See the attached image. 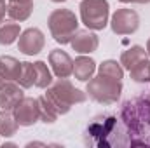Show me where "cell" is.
<instances>
[{
    "instance_id": "1",
    "label": "cell",
    "mask_w": 150,
    "mask_h": 148,
    "mask_svg": "<svg viewBox=\"0 0 150 148\" xmlns=\"http://www.w3.org/2000/svg\"><path fill=\"white\" fill-rule=\"evenodd\" d=\"M120 120L131 145L150 147V96H140L122 105Z\"/></svg>"
},
{
    "instance_id": "2",
    "label": "cell",
    "mask_w": 150,
    "mask_h": 148,
    "mask_svg": "<svg viewBox=\"0 0 150 148\" xmlns=\"http://www.w3.org/2000/svg\"><path fill=\"white\" fill-rule=\"evenodd\" d=\"M45 98L54 105V108L58 110L59 115H65L68 113L72 105H77V103H84L87 99V94L75 89L72 85L70 80L67 78H58L49 89H47V94Z\"/></svg>"
},
{
    "instance_id": "3",
    "label": "cell",
    "mask_w": 150,
    "mask_h": 148,
    "mask_svg": "<svg viewBox=\"0 0 150 148\" xmlns=\"http://www.w3.org/2000/svg\"><path fill=\"white\" fill-rule=\"evenodd\" d=\"M86 91H87L89 98H93L94 101H98L101 105H112V103L119 101V98L122 94V84H120V80H113L108 77L98 75L87 82Z\"/></svg>"
},
{
    "instance_id": "4",
    "label": "cell",
    "mask_w": 150,
    "mask_h": 148,
    "mask_svg": "<svg viewBox=\"0 0 150 148\" xmlns=\"http://www.w3.org/2000/svg\"><path fill=\"white\" fill-rule=\"evenodd\" d=\"M47 23H49L51 35L54 37V40L58 44H68L74 37V33L77 32V26H79V21H77L75 14L68 9L52 11Z\"/></svg>"
},
{
    "instance_id": "5",
    "label": "cell",
    "mask_w": 150,
    "mask_h": 148,
    "mask_svg": "<svg viewBox=\"0 0 150 148\" xmlns=\"http://www.w3.org/2000/svg\"><path fill=\"white\" fill-rule=\"evenodd\" d=\"M80 19L89 30H103L108 23V2L84 0L80 4Z\"/></svg>"
},
{
    "instance_id": "6",
    "label": "cell",
    "mask_w": 150,
    "mask_h": 148,
    "mask_svg": "<svg viewBox=\"0 0 150 148\" xmlns=\"http://www.w3.org/2000/svg\"><path fill=\"white\" fill-rule=\"evenodd\" d=\"M112 32L117 35H131L140 26V16L133 9H119L112 16Z\"/></svg>"
},
{
    "instance_id": "7",
    "label": "cell",
    "mask_w": 150,
    "mask_h": 148,
    "mask_svg": "<svg viewBox=\"0 0 150 148\" xmlns=\"http://www.w3.org/2000/svg\"><path fill=\"white\" fill-rule=\"evenodd\" d=\"M14 117L18 120L19 125L23 127H28V125H33L40 118V110H38V101L33 98H23L16 106H14Z\"/></svg>"
},
{
    "instance_id": "8",
    "label": "cell",
    "mask_w": 150,
    "mask_h": 148,
    "mask_svg": "<svg viewBox=\"0 0 150 148\" xmlns=\"http://www.w3.org/2000/svg\"><path fill=\"white\" fill-rule=\"evenodd\" d=\"M45 45V38L44 33L38 28H28L19 35V42H18V49L26 54V56H35L38 54Z\"/></svg>"
},
{
    "instance_id": "9",
    "label": "cell",
    "mask_w": 150,
    "mask_h": 148,
    "mask_svg": "<svg viewBox=\"0 0 150 148\" xmlns=\"http://www.w3.org/2000/svg\"><path fill=\"white\" fill-rule=\"evenodd\" d=\"M49 65L58 78H67L74 73V61L61 49H54L49 52Z\"/></svg>"
},
{
    "instance_id": "10",
    "label": "cell",
    "mask_w": 150,
    "mask_h": 148,
    "mask_svg": "<svg viewBox=\"0 0 150 148\" xmlns=\"http://www.w3.org/2000/svg\"><path fill=\"white\" fill-rule=\"evenodd\" d=\"M74 51L77 52H82V54H87V52H94L98 49V35L91 33L89 30H77L74 33V37L70 40Z\"/></svg>"
},
{
    "instance_id": "11",
    "label": "cell",
    "mask_w": 150,
    "mask_h": 148,
    "mask_svg": "<svg viewBox=\"0 0 150 148\" xmlns=\"http://www.w3.org/2000/svg\"><path fill=\"white\" fill-rule=\"evenodd\" d=\"M25 98L23 91L19 85H16L12 80L5 82L2 87H0V106L4 110H14V106Z\"/></svg>"
},
{
    "instance_id": "12",
    "label": "cell",
    "mask_w": 150,
    "mask_h": 148,
    "mask_svg": "<svg viewBox=\"0 0 150 148\" xmlns=\"http://www.w3.org/2000/svg\"><path fill=\"white\" fill-rule=\"evenodd\" d=\"M96 72V63L91 59V58H86V56H80L74 61V75L75 78L86 82L89 78H93V75Z\"/></svg>"
},
{
    "instance_id": "13",
    "label": "cell",
    "mask_w": 150,
    "mask_h": 148,
    "mask_svg": "<svg viewBox=\"0 0 150 148\" xmlns=\"http://www.w3.org/2000/svg\"><path fill=\"white\" fill-rule=\"evenodd\" d=\"M21 72V63L12 56H0V75L5 80H16Z\"/></svg>"
},
{
    "instance_id": "14",
    "label": "cell",
    "mask_w": 150,
    "mask_h": 148,
    "mask_svg": "<svg viewBox=\"0 0 150 148\" xmlns=\"http://www.w3.org/2000/svg\"><path fill=\"white\" fill-rule=\"evenodd\" d=\"M147 54H149V52H147L143 47H140V45H133V47H129L127 51L122 52V56H120V65H122L124 68L131 70L138 61L145 59Z\"/></svg>"
},
{
    "instance_id": "15",
    "label": "cell",
    "mask_w": 150,
    "mask_h": 148,
    "mask_svg": "<svg viewBox=\"0 0 150 148\" xmlns=\"http://www.w3.org/2000/svg\"><path fill=\"white\" fill-rule=\"evenodd\" d=\"M18 120L14 117V113H11V110H2L0 111V134L9 138L14 136L18 131Z\"/></svg>"
},
{
    "instance_id": "16",
    "label": "cell",
    "mask_w": 150,
    "mask_h": 148,
    "mask_svg": "<svg viewBox=\"0 0 150 148\" xmlns=\"http://www.w3.org/2000/svg\"><path fill=\"white\" fill-rule=\"evenodd\" d=\"M37 101H38V110H40V118H42L45 124L56 122V118L59 117V113H58V110L54 108V105H52L45 96L37 98Z\"/></svg>"
},
{
    "instance_id": "17",
    "label": "cell",
    "mask_w": 150,
    "mask_h": 148,
    "mask_svg": "<svg viewBox=\"0 0 150 148\" xmlns=\"http://www.w3.org/2000/svg\"><path fill=\"white\" fill-rule=\"evenodd\" d=\"M33 70H35V87L45 89V87H49L52 84L51 72H49V68H47V65L44 61L33 63Z\"/></svg>"
},
{
    "instance_id": "18",
    "label": "cell",
    "mask_w": 150,
    "mask_h": 148,
    "mask_svg": "<svg viewBox=\"0 0 150 148\" xmlns=\"http://www.w3.org/2000/svg\"><path fill=\"white\" fill-rule=\"evenodd\" d=\"M131 78L134 82H140V84H145V82H150V61L145 58L142 61H138L131 70Z\"/></svg>"
},
{
    "instance_id": "19",
    "label": "cell",
    "mask_w": 150,
    "mask_h": 148,
    "mask_svg": "<svg viewBox=\"0 0 150 148\" xmlns=\"http://www.w3.org/2000/svg\"><path fill=\"white\" fill-rule=\"evenodd\" d=\"M33 11V4H9L7 5V14L14 21H25L30 18Z\"/></svg>"
},
{
    "instance_id": "20",
    "label": "cell",
    "mask_w": 150,
    "mask_h": 148,
    "mask_svg": "<svg viewBox=\"0 0 150 148\" xmlns=\"http://www.w3.org/2000/svg\"><path fill=\"white\" fill-rule=\"evenodd\" d=\"M19 37V25L0 23V45H9Z\"/></svg>"
},
{
    "instance_id": "21",
    "label": "cell",
    "mask_w": 150,
    "mask_h": 148,
    "mask_svg": "<svg viewBox=\"0 0 150 148\" xmlns=\"http://www.w3.org/2000/svg\"><path fill=\"white\" fill-rule=\"evenodd\" d=\"M16 82H18L21 87H25V89L35 85V70H33V63H26V61L21 63V72H19V75H18Z\"/></svg>"
},
{
    "instance_id": "22",
    "label": "cell",
    "mask_w": 150,
    "mask_h": 148,
    "mask_svg": "<svg viewBox=\"0 0 150 148\" xmlns=\"http://www.w3.org/2000/svg\"><path fill=\"white\" fill-rule=\"evenodd\" d=\"M98 72H100V75L108 77V78H113V80H120V78H122V75H124V72H122V66H120L117 61H113V59L103 61V63L100 65Z\"/></svg>"
},
{
    "instance_id": "23",
    "label": "cell",
    "mask_w": 150,
    "mask_h": 148,
    "mask_svg": "<svg viewBox=\"0 0 150 148\" xmlns=\"http://www.w3.org/2000/svg\"><path fill=\"white\" fill-rule=\"evenodd\" d=\"M5 12H7V5H5L4 0H0V23H2V19L5 18Z\"/></svg>"
},
{
    "instance_id": "24",
    "label": "cell",
    "mask_w": 150,
    "mask_h": 148,
    "mask_svg": "<svg viewBox=\"0 0 150 148\" xmlns=\"http://www.w3.org/2000/svg\"><path fill=\"white\" fill-rule=\"evenodd\" d=\"M119 2H124V4H129V2H134V4H149L150 0H119Z\"/></svg>"
},
{
    "instance_id": "25",
    "label": "cell",
    "mask_w": 150,
    "mask_h": 148,
    "mask_svg": "<svg viewBox=\"0 0 150 148\" xmlns=\"http://www.w3.org/2000/svg\"><path fill=\"white\" fill-rule=\"evenodd\" d=\"M9 4H33V0H9Z\"/></svg>"
},
{
    "instance_id": "26",
    "label": "cell",
    "mask_w": 150,
    "mask_h": 148,
    "mask_svg": "<svg viewBox=\"0 0 150 148\" xmlns=\"http://www.w3.org/2000/svg\"><path fill=\"white\" fill-rule=\"evenodd\" d=\"M4 84H5V78H4V77H2V75H0V87H2V85H4Z\"/></svg>"
},
{
    "instance_id": "27",
    "label": "cell",
    "mask_w": 150,
    "mask_h": 148,
    "mask_svg": "<svg viewBox=\"0 0 150 148\" xmlns=\"http://www.w3.org/2000/svg\"><path fill=\"white\" fill-rule=\"evenodd\" d=\"M147 52H149V56H150V38H149V42H147Z\"/></svg>"
},
{
    "instance_id": "28",
    "label": "cell",
    "mask_w": 150,
    "mask_h": 148,
    "mask_svg": "<svg viewBox=\"0 0 150 148\" xmlns=\"http://www.w3.org/2000/svg\"><path fill=\"white\" fill-rule=\"evenodd\" d=\"M52 2H67V0H52Z\"/></svg>"
}]
</instances>
